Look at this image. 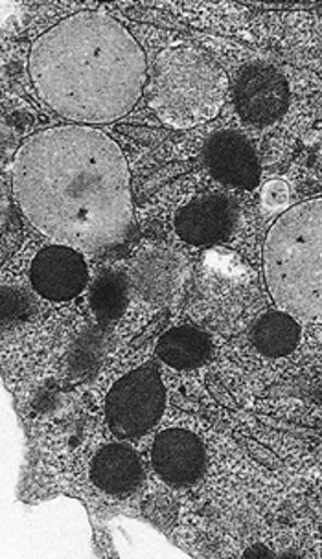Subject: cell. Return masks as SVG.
Returning a JSON list of instances; mask_svg holds the SVG:
<instances>
[{"label": "cell", "instance_id": "obj_1", "mask_svg": "<svg viewBox=\"0 0 322 559\" xmlns=\"http://www.w3.org/2000/svg\"><path fill=\"white\" fill-rule=\"evenodd\" d=\"M12 187L24 217L76 251L115 247L133 228L128 163L100 129L72 123L32 134L15 155Z\"/></svg>", "mask_w": 322, "mask_h": 559}, {"label": "cell", "instance_id": "obj_7", "mask_svg": "<svg viewBox=\"0 0 322 559\" xmlns=\"http://www.w3.org/2000/svg\"><path fill=\"white\" fill-rule=\"evenodd\" d=\"M236 109L252 126H267L286 112L289 87L286 78L267 64H252L241 72L235 88Z\"/></svg>", "mask_w": 322, "mask_h": 559}, {"label": "cell", "instance_id": "obj_17", "mask_svg": "<svg viewBox=\"0 0 322 559\" xmlns=\"http://www.w3.org/2000/svg\"><path fill=\"white\" fill-rule=\"evenodd\" d=\"M262 203L267 210H278L289 203V187L281 179L265 182L262 188Z\"/></svg>", "mask_w": 322, "mask_h": 559}, {"label": "cell", "instance_id": "obj_6", "mask_svg": "<svg viewBox=\"0 0 322 559\" xmlns=\"http://www.w3.org/2000/svg\"><path fill=\"white\" fill-rule=\"evenodd\" d=\"M87 280L88 269L82 252L64 245L45 247L29 267V282L37 295L52 302H67L82 295Z\"/></svg>", "mask_w": 322, "mask_h": 559}, {"label": "cell", "instance_id": "obj_9", "mask_svg": "<svg viewBox=\"0 0 322 559\" xmlns=\"http://www.w3.org/2000/svg\"><path fill=\"white\" fill-rule=\"evenodd\" d=\"M205 166L216 181L238 190H254L260 182V158L243 134L222 131L206 140Z\"/></svg>", "mask_w": 322, "mask_h": 559}, {"label": "cell", "instance_id": "obj_12", "mask_svg": "<svg viewBox=\"0 0 322 559\" xmlns=\"http://www.w3.org/2000/svg\"><path fill=\"white\" fill-rule=\"evenodd\" d=\"M91 477L109 496H126L141 484V459L129 445L109 443L94 456Z\"/></svg>", "mask_w": 322, "mask_h": 559}, {"label": "cell", "instance_id": "obj_14", "mask_svg": "<svg viewBox=\"0 0 322 559\" xmlns=\"http://www.w3.org/2000/svg\"><path fill=\"white\" fill-rule=\"evenodd\" d=\"M300 324L286 311H270L252 328V344L267 357H286L299 346Z\"/></svg>", "mask_w": 322, "mask_h": 559}, {"label": "cell", "instance_id": "obj_4", "mask_svg": "<svg viewBox=\"0 0 322 559\" xmlns=\"http://www.w3.org/2000/svg\"><path fill=\"white\" fill-rule=\"evenodd\" d=\"M229 82L216 61L190 47L158 53L147 85V99L170 128L208 122L222 109Z\"/></svg>", "mask_w": 322, "mask_h": 559}, {"label": "cell", "instance_id": "obj_8", "mask_svg": "<svg viewBox=\"0 0 322 559\" xmlns=\"http://www.w3.org/2000/svg\"><path fill=\"white\" fill-rule=\"evenodd\" d=\"M238 222V206L223 193H208L184 204L176 214V233L188 245L205 247L227 241Z\"/></svg>", "mask_w": 322, "mask_h": 559}, {"label": "cell", "instance_id": "obj_18", "mask_svg": "<svg viewBox=\"0 0 322 559\" xmlns=\"http://www.w3.org/2000/svg\"><path fill=\"white\" fill-rule=\"evenodd\" d=\"M247 558H251V556H273L270 550H265L264 545H254V548L251 550H247Z\"/></svg>", "mask_w": 322, "mask_h": 559}, {"label": "cell", "instance_id": "obj_11", "mask_svg": "<svg viewBox=\"0 0 322 559\" xmlns=\"http://www.w3.org/2000/svg\"><path fill=\"white\" fill-rule=\"evenodd\" d=\"M181 258L166 249H153L136 258L129 271V287L144 302H170L181 282Z\"/></svg>", "mask_w": 322, "mask_h": 559}, {"label": "cell", "instance_id": "obj_3", "mask_svg": "<svg viewBox=\"0 0 322 559\" xmlns=\"http://www.w3.org/2000/svg\"><path fill=\"white\" fill-rule=\"evenodd\" d=\"M264 276L282 311L322 326V198L295 204L273 223Z\"/></svg>", "mask_w": 322, "mask_h": 559}, {"label": "cell", "instance_id": "obj_5", "mask_svg": "<svg viewBox=\"0 0 322 559\" xmlns=\"http://www.w3.org/2000/svg\"><path fill=\"white\" fill-rule=\"evenodd\" d=\"M166 405V389L155 362H146L112 384L106 397L107 426L118 438H136L155 427Z\"/></svg>", "mask_w": 322, "mask_h": 559}, {"label": "cell", "instance_id": "obj_13", "mask_svg": "<svg viewBox=\"0 0 322 559\" xmlns=\"http://www.w3.org/2000/svg\"><path fill=\"white\" fill-rule=\"evenodd\" d=\"M157 356L176 370H193L211 359L212 341L200 328H171L158 338Z\"/></svg>", "mask_w": 322, "mask_h": 559}, {"label": "cell", "instance_id": "obj_16", "mask_svg": "<svg viewBox=\"0 0 322 559\" xmlns=\"http://www.w3.org/2000/svg\"><path fill=\"white\" fill-rule=\"evenodd\" d=\"M102 359V337L98 330H91L85 333V337L80 338L76 348L72 352L71 370L77 376H88L100 365Z\"/></svg>", "mask_w": 322, "mask_h": 559}, {"label": "cell", "instance_id": "obj_2", "mask_svg": "<svg viewBox=\"0 0 322 559\" xmlns=\"http://www.w3.org/2000/svg\"><path fill=\"white\" fill-rule=\"evenodd\" d=\"M28 69L43 104L76 126L126 117L147 83L141 45L117 19L98 12L71 15L37 37Z\"/></svg>", "mask_w": 322, "mask_h": 559}, {"label": "cell", "instance_id": "obj_15", "mask_svg": "<svg viewBox=\"0 0 322 559\" xmlns=\"http://www.w3.org/2000/svg\"><path fill=\"white\" fill-rule=\"evenodd\" d=\"M129 280L120 271H102L91 286V309L98 322H115L129 304Z\"/></svg>", "mask_w": 322, "mask_h": 559}, {"label": "cell", "instance_id": "obj_10", "mask_svg": "<svg viewBox=\"0 0 322 559\" xmlns=\"http://www.w3.org/2000/svg\"><path fill=\"white\" fill-rule=\"evenodd\" d=\"M152 464L165 483L190 486L205 472V445L187 429H166L153 442Z\"/></svg>", "mask_w": 322, "mask_h": 559}]
</instances>
